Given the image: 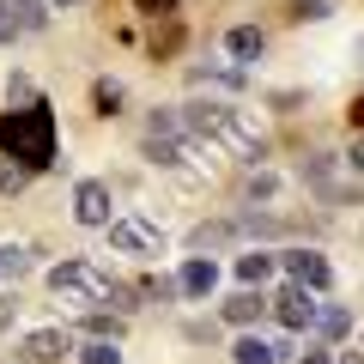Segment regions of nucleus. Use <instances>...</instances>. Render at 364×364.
Returning a JSON list of instances; mask_svg holds the SVG:
<instances>
[{
  "instance_id": "nucleus-4",
  "label": "nucleus",
  "mask_w": 364,
  "mask_h": 364,
  "mask_svg": "<svg viewBox=\"0 0 364 364\" xmlns=\"http://www.w3.org/2000/svg\"><path fill=\"white\" fill-rule=\"evenodd\" d=\"M273 316L291 328V334H310L316 328V316H322V304H316V291L310 286H298V279H286L279 286V298H273Z\"/></svg>"
},
{
  "instance_id": "nucleus-21",
  "label": "nucleus",
  "mask_w": 364,
  "mask_h": 364,
  "mask_svg": "<svg viewBox=\"0 0 364 364\" xmlns=\"http://www.w3.org/2000/svg\"><path fill=\"white\" fill-rule=\"evenodd\" d=\"M188 79H195V85H207V79H213V85H243V67H195V73H188Z\"/></svg>"
},
{
  "instance_id": "nucleus-23",
  "label": "nucleus",
  "mask_w": 364,
  "mask_h": 364,
  "mask_svg": "<svg viewBox=\"0 0 364 364\" xmlns=\"http://www.w3.org/2000/svg\"><path fill=\"white\" fill-rule=\"evenodd\" d=\"M279 195V176H273V170H255V176H249V207H255V200H273Z\"/></svg>"
},
{
  "instance_id": "nucleus-11",
  "label": "nucleus",
  "mask_w": 364,
  "mask_h": 364,
  "mask_svg": "<svg viewBox=\"0 0 364 364\" xmlns=\"http://www.w3.org/2000/svg\"><path fill=\"white\" fill-rule=\"evenodd\" d=\"M176 279H182V298H207V291L219 286V261L213 255H188Z\"/></svg>"
},
{
  "instance_id": "nucleus-19",
  "label": "nucleus",
  "mask_w": 364,
  "mask_h": 364,
  "mask_svg": "<svg viewBox=\"0 0 364 364\" xmlns=\"http://www.w3.org/2000/svg\"><path fill=\"white\" fill-rule=\"evenodd\" d=\"M231 358H237V364H273V358H279V352H273L267 340H255V334H243V340H237V346H231Z\"/></svg>"
},
{
  "instance_id": "nucleus-2",
  "label": "nucleus",
  "mask_w": 364,
  "mask_h": 364,
  "mask_svg": "<svg viewBox=\"0 0 364 364\" xmlns=\"http://www.w3.org/2000/svg\"><path fill=\"white\" fill-rule=\"evenodd\" d=\"M0 152L18 158L31 170H49V164H67L61 158V140H55V109L43 104H25V109H6L0 116Z\"/></svg>"
},
{
  "instance_id": "nucleus-30",
  "label": "nucleus",
  "mask_w": 364,
  "mask_h": 364,
  "mask_svg": "<svg viewBox=\"0 0 364 364\" xmlns=\"http://www.w3.org/2000/svg\"><path fill=\"white\" fill-rule=\"evenodd\" d=\"M13 316H18V298L6 291V298H0V328H13Z\"/></svg>"
},
{
  "instance_id": "nucleus-12",
  "label": "nucleus",
  "mask_w": 364,
  "mask_h": 364,
  "mask_svg": "<svg viewBox=\"0 0 364 364\" xmlns=\"http://www.w3.org/2000/svg\"><path fill=\"white\" fill-rule=\"evenodd\" d=\"M261 49H267L261 25H231L225 31V55H231V61H261Z\"/></svg>"
},
{
  "instance_id": "nucleus-27",
  "label": "nucleus",
  "mask_w": 364,
  "mask_h": 364,
  "mask_svg": "<svg viewBox=\"0 0 364 364\" xmlns=\"http://www.w3.org/2000/svg\"><path fill=\"white\" fill-rule=\"evenodd\" d=\"M18 31H25V25H18V13H13V0H0V43H13Z\"/></svg>"
},
{
  "instance_id": "nucleus-32",
  "label": "nucleus",
  "mask_w": 364,
  "mask_h": 364,
  "mask_svg": "<svg viewBox=\"0 0 364 364\" xmlns=\"http://www.w3.org/2000/svg\"><path fill=\"white\" fill-rule=\"evenodd\" d=\"M298 364H334V358H328V352H322V346H310V352H304V358H298Z\"/></svg>"
},
{
  "instance_id": "nucleus-20",
  "label": "nucleus",
  "mask_w": 364,
  "mask_h": 364,
  "mask_svg": "<svg viewBox=\"0 0 364 364\" xmlns=\"http://www.w3.org/2000/svg\"><path fill=\"white\" fill-rule=\"evenodd\" d=\"M79 364H122V340H85Z\"/></svg>"
},
{
  "instance_id": "nucleus-24",
  "label": "nucleus",
  "mask_w": 364,
  "mask_h": 364,
  "mask_svg": "<svg viewBox=\"0 0 364 364\" xmlns=\"http://www.w3.org/2000/svg\"><path fill=\"white\" fill-rule=\"evenodd\" d=\"M13 13H18V25H25V31H43V25H49L43 0H13Z\"/></svg>"
},
{
  "instance_id": "nucleus-14",
  "label": "nucleus",
  "mask_w": 364,
  "mask_h": 364,
  "mask_svg": "<svg viewBox=\"0 0 364 364\" xmlns=\"http://www.w3.org/2000/svg\"><path fill=\"white\" fill-rule=\"evenodd\" d=\"M31 273V249L25 243H0V286H18Z\"/></svg>"
},
{
  "instance_id": "nucleus-28",
  "label": "nucleus",
  "mask_w": 364,
  "mask_h": 364,
  "mask_svg": "<svg viewBox=\"0 0 364 364\" xmlns=\"http://www.w3.org/2000/svg\"><path fill=\"white\" fill-rule=\"evenodd\" d=\"M6 91H13L18 104H37V91H31V79H25V73H13V79H6Z\"/></svg>"
},
{
  "instance_id": "nucleus-13",
  "label": "nucleus",
  "mask_w": 364,
  "mask_h": 364,
  "mask_svg": "<svg viewBox=\"0 0 364 364\" xmlns=\"http://www.w3.org/2000/svg\"><path fill=\"white\" fill-rule=\"evenodd\" d=\"M273 267H279V255H267V249H249V255H237V279H243V286L273 279Z\"/></svg>"
},
{
  "instance_id": "nucleus-22",
  "label": "nucleus",
  "mask_w": 364,
  "mask_h": 364,
  "mask_svg": "<svg viewBox=\"0 0 364 364\" xmlns=\"http://www.w3.org/2000/svg\"><path fill=\"white\" fill-rule=\"evenodd\" d=\"M140 298H146V286H122V279L109 286V304H116L122 316H134V310H140Z\"/></svg>"
},
{
  "instance_id": "nucleus-10",
  "label": "nucleus",
  "mask_w": 364,
  "mask_h": 364,
  "mask_svg": "<svg viewBox=\"0 0 364 364\" xmlns=\"http://www.w3.org/2000/svg\"><path fill=\"white\" fill-rule=\"evenodd\" d=\"M267 310H273V304L261 298V286H243L237 298H225V310H219V316H225L231 328H255V322H261Z\"/></svg>"
},
{
  "instance_id": "nucleus-1",
  "label": "nucleus",
  "mask_w": 364,
  "mask_h": 364,
  "mask_svg": "<svg viewBox=\"0 0 364 364\" xmlns=\"http://www.w3.org/2000/svg\"><path fill=\"white\" fill-rule=\"evenodd\" d=\"M182 122H188L195 140L225 146V152L243 158V164H261V158H267V140L249 128V116H243V109H231V104H219V97H195V104H182Z\"/></svg>"
},
{
  "instance_id": "nucleus-6",
  "label": "nucleus",
  "mask_w": 364,
  "mask_h": 364,
  "mask_svg": "<svg viewBox=\"0 0 364 364\" xmlns=\"http://www.w3.org/2000/svg\"><path fill=\"white\" fill-rule=\"evenodd\" d=\"M279 267H286V279H298V286H310V291L334 286V267H328V255H316V249H286Z\"/></svg>"
},
{
  "instance_id": "nucleus-17",
  "label": "nucleus",
  "mask_w": 364,
  "mask_h": 364,
  "mask_svg": "<svg viewBox=\"0 0 364 364\" xmlns=\"http://www.w3.org/2000/svg\"><path fill=\"white\" fill-rule=\"evenodd\" d=\"M25 188H31V164L0 152V195H25Z\"/></svg>"
},
{
  "instance_id": "nucleus-3",
  "label": "nucleus",
  "mask_w": 364,
  "mask_h": 364,
  "mask_svg": "<svg viewBox=\"0 0 364 364\" xmlns=\"http://www.w3.org/2000/svg\"><path fill=\"white\" fill-rule=\"evenodd\" d=\"M109 286H116V279H109V273H97L91 267V261H55L49 267V291L55 298H67V304H109Z\"/></svg>"
},
{
  "instance_id": "nucleus-29",
  "label": "nucleus",
  "mask_w": 364,
  "mask_h": 364,
  "mask_svg": "<svg viewBox=\"0 0 364 364\" xmlns=\"http://www.w3.org/2000/svg\"><path fill=\"white\" fill-rule=\"evenodd\" d=\"M146 18H164V13H176V0H134Z\"/></svg>"
},
{
  "instance_id": "nucleus-7",
  "label": "nucleus",
  "mask_w": 364,
  "mask_h": 364,
  "mask_svg": "<svg viewBox=\"0 0 364 364\" xmlns=\"http://www.w3.org/2000/svg\"><path fill=\"white\" fill-rule=\"evenodd\" d=\"M73 219L85 231H109V182H79L73 188Z\"/></svg>"
},
{
  "instance_id": "nucleus-16",
  "label": "nucleus",
  "mask_w": 364,
  "mask_h": 364,
  "mask_svg": "<svg viewBox=\"0 0 364 364\" xmlns=\"http://www.w3.org/2000/svg\"><path fill=\"white\" fill-rule=\"evenodd\" d=\"M91 104H97V116H116V109L128 104V91H122V79H97V85H91Z\"/></svg>"
},
{
  "instance_id": "nucleus-26",
  "label": "nucleus",
  "mask_w": 364,
  "mask_h": 364,
  "mask_svg": "<svg viewBox=\"0 0 364 364\" xmlns=\"http://www.w3.org/2000/svg\"><path fill=\"white\" fill-rule=\"evenodd\" d=\"M146 298H158V304L182 298V279H164V273H158V279H146Z\"/></svg>"
},
{
  "instance_id": "nucleus-18",
  "label": "nucleus",
  "mask_w": 364,
  "mask_h": 364,
  "mask_svg": "<svg viewBox=\"0 0 364 364\" xmlns=\"http://www.w3.org/2000/svg\"><path fill=\"white\" fill-rule=\"evenodd\" d=\"M85 334H91V340H122V334H128V322H122V310H116V316L91 310V316H85Z\"/></svg>"
},
{
  "instance_id": "nucleus-15",
  "label": "nucleus",
  "mask_w": 364,
  "mask_h": 364,
  "mask_svg": "<svg viewBox=\"0 0 364 364\" xmlns=\"http://www.w3.org/2000/svg\"><path fill=\"white\" fill-rule=\"evenodd\" d=\"M316 334H322V340H346V334H352V310H346V304H322Z\"/></svg>"
},
{
  "instance_id": "nucleus-9",
  "label": "nucleus",
  "mask_w": 364,
  "mask_h": 364,
  "mask_svg": "<svg viewBox=\"0 0 364 364\" xmlns=\"http://www.w3.org/2000/svg\"><path fill=\"white\" fill-rule=\"evenodd\" d=\"M231 243H243V219H207V225L188 231V249L195 255H213V249H231Z\"/></svg>"
},
{
  "instance_id": "nucleus-5",
  "label": "nucleus",
  "mask_w": 364,
  "mask_h": 364,
  "mask_svg": "<svg viewBox=\"0 0 364 364\" xmlns=\"http://www.w3.org/2000/svg\"><path fill=\"white\" fill-rule=\"evenodd\" d=\"M109 249L116 255H164V231L146 219H109Z\"/></svg>"
},
{
  "instance_id": "nucleus-31",
  "label": "nucleus",
  "mask_w": 364,
  "mask_h": 364,
  "mask_svg": "<svg viewBox=\"0 0 364 364\" xmlns=\"http://www.w3.org/2000/svg\"><path fill=\"white\" fill-rule=\"evenodd\" d=\"M346 164H352V170H358V176H364V134H358V140H352V152H346Z\"/></svg>"
},
{
  "instance_id": "nucleus-33",
  "label": "nucleus",
  "mask_w": 364,
  "mask_h": 364,
  "mask_svg": "<svg viewBox=\"0 0 364 364\" xmlns=\"http://www.w3.org/2000/svg\"><path fill=\"white\" fill-rule=\"evenodd\" d=\"M352 128H364V97H358V104H352Z\"/></svg>"
},
{
  "instance_id": "nucleus-25",
  "label": "nucleus",
  "mask_w": 364,
  "mask_h": 364,
  "mask_svg": "<svg viewBox=\"0 0 364 364\" xmlns=\"http://www.w3.org/2000/svg\"><path fill=\"white\" fill-rule=\"evenodd\" d=\"M291 18H298V25H322V18H328V0H291Z\"/></svg>"
},
{
  "instance_id": "nucleus-35",
  "label": "nucleus",
  "mask_w": 364,
  "mask_h": 364,
  "mask_svg": "<svg viewBox=\"0 0 364 364\" xmlns=\"http://www.w3.org/2000/svg\"><path fill=\"white\" fill-rule=\"evenodd\" d=\"M55 6H79V0H55Z\"/></svg>"
},
{
  "instance_id": "nucleus-8",
  "label": "nucleus",
  "mask_w": 364,
  "mask_h": 364,
  "mask_svg": "<svg viewBox=\"0 0 364 364\" xmlns=\"http://www.w3.org/2000/svg\"><path fill=\"white\" fill-rule=\"evenodd\" d=\"M18 352H25L31 364H61L67 352H73V334H67V328H37V334L18 340Z\"/></svg>"
},
{
  "instance_id": "nucleus-34",
  "label": "nucleus",
  "mask_w": 364,
  "mask_h": 364,
  "mask_svg": "<svg viewBox=\"0 0 364 364\" xmlns=\"http://www.w3.org/2000/svg\"><path fill=\"white\" fill-rule=\"evenodd\" d=\"M340 364H364V352H346V358H340Z\"/></svg>"
}]
</instances>
